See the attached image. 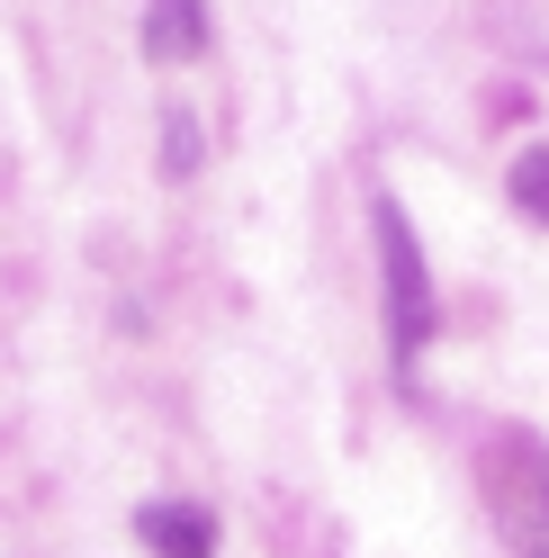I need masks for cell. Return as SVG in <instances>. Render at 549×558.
I'll return each instance as SVG.
<instances>
[{"label": "cell", "mask_w": 549, "mask_h": 558, "mask_svg": "<svg viewBox=\"0 0 549 558\" xmlns=\"http://www.w3.org/2000/svg\"><path fill=\"white\" fill-rule=\"evenodd\" d=\"M369 234H379V270H388V352H396V378H415V352L432 342V270L396 198H369Z\"/></svg>", "instance_id": "cell-1"}, {"label": "cell", "mask_w": 549, "mask_h": 558, "mask_svg": "<svg viewBox=\"0 0 549 558\" xmlns=\"http://www.w3.org/2000/svg\"><path fill=\"white\" fill-rule=\"evenodd\" d=\"M208 0H145V27H135V46L145 63H198L208 54Z\"/></svg>", "instance_id": "cell-2"}, {"label": "cell", "mask_w": 549, "mask_h": 558, "mask_svg": "<svg viewBox=\"0 0 549 558\" xmlns=\"http://www.w3.org/2000/svg\"><path fill=\"white\" fill-rule=\"evenodd\" d=\"M135 541L154 558H217V522L198 505H135Z\"/></svg>", "instance_id": "cell-3"}, {"label": "cell", "mask_w": 549, "mask_h": 558, "mask_svg": "<svg viewBox=\"0 0 549 558\" xmlns=\"http://www.w3.org/2000/svg\"><path fill=\"white\" fill-rule=\"evenodd\" d=\"M504 190H513V207H523L532 226H549V145H523V154H513Z\"/></svg>", "instance_id": "cell-4"}, {"label": "cell", "mask_w": 549, "mask_h": 558, "mask_svg": "<svg viewBox=\"0 0 549 558\" xmlns=\"http://www.w3.org/2000/svg\"><path fill=\"white\" fill-rule=\"evenodd\" d=\"M198 154H208V145H198V118L190 109H162V171H171V181H190Z\"/></svg>", "instance_id": "cell-5"}]
</instances>
